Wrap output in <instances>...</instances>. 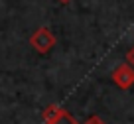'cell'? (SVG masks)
Wrapping results in <instances>:
<instances>
[{
	"label": "cell",
	"instance_id": "obj_1",
	"mask_svg": "<svg viewBox=\"0 0 134 124\" xmlns=\"http://www.w3.org/2000/svg\"><path fill=\"white\" fill-rule=\"evenodd\" d=\"M30 46L38 51V53L46 55L57 46V37H55V33L51 32L49 28L42 26V28H38L32 36H30Z\"/></svg>",
	"mask_w": 134,
	"mask_h": 124
},
{
	"label": "cell",
	"instance_id": "obj_2",
	"mask_svg": "<svg viewBox=\"0 0 134 124\" xmlns=\"http://www.w3.org/2000/svg\"><path fill=\"white\" fill-rule=\"evenodd\" d=\"M110 79L120 91H128L134 87V67H130L128 63H120L113 69Z\"/></svg>",
	"mask_w": 134,
	"mask_h": 124
},
{
	"label": "cell",
	"instance_id": "obj_3",
	"mask_svg": "<svg viewBox=\"0 0 134 124\" xmlns=\"http://www.w3.org/2000/svg\"><path fill=\"white\" fill-rule=\"evenodd\" d=\"M65 110V108H61L59 104H49V106H46L43 108V112H42V120H43V124H51L55 118H57L61 112Z\"/></svg>",
	"mask_w": 134,
	"mask_h": 124
},
{
	"label": "cell",
	"instance_id": "obj_4",
	"mask_svg": "<svg viewBox=\"0 0 134 124\" xmlns=\"http://www.w3.org/2000/svg\"><path fill=\"white\" fill-rule=\"evenodd\" d=\"M51 124H79V122L75 120V116H73L71 112L63 110V112H61V114H59V116H57V118H55Z\"/></svg>",
	"mask_w": 134,
	"mask_h": 124
},
{
	"label": "cell",
	"instance_id": "obj_5",
	"mask_svg": "<svg viewBox=\"0 0 134 124\" xmlns=\"http://www.w3.org/2000/svg\"><path fill=\"white\" fill-rule=\"evenodd\" d=\"M83 124H107V122H105L103 118H99V116H89Z\"/></svg>",
	"mask_w": 134,
	"mask_h": 124
},
{
	"label": "cell",
	"instance_id": "obj_6",
	"mask_svg": "<svg viewBox=\"0 0 134 124\" xmlns=\"http://www.w3.org/2000/svg\"><path fill=\"white\" fill-rule=\"evenodd\" d=\"M126 63H128L130 67H134V46L128 49V53H126Z\"/></svg>",
	"mask_w": 134,
	"mask_h": 124
},
{
	"label": "cell",
	"instance_id": "obj_7",
	"mask_svg": "<svg viewBox=\"0 0 134 124\" xmlns=\"http://www.w3.org/2000/svg\"><path fill=\"white\" fill-rule=\"evenodd\" d=\"M59 2H61V4H69V2H71V0H59Z\"/></svg>",
	"mask_w": 134,
	"mask_h": 124
}]
</instances>
